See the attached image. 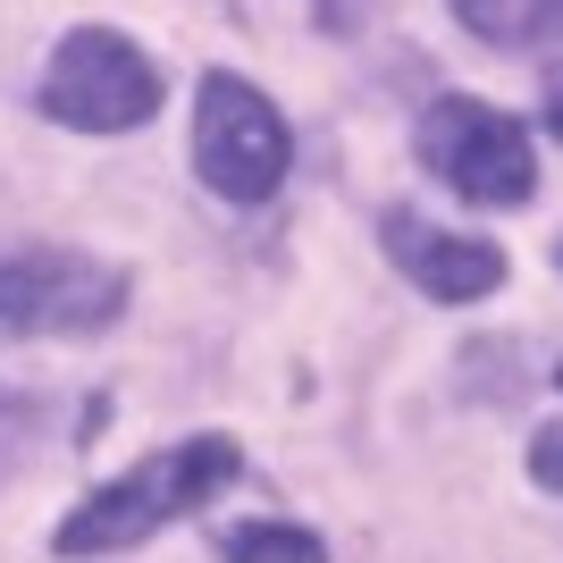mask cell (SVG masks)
<instances>
[{
  "label": "cell",
  "mask_w": 563,
  "mask_h": 563,
  "mask_svg": "<svg viewBox=\"0 0 563 563\" xmlns=\"http://www.w3.org/2000/svg\"><path fill=\"white\" fill-rule=\"evenodd\" d=\"M320 9H329V18H336V0H320Z\"/></svg>",
  "instance_id": "obj_12"
},
{
  "label": "cell",
  "mask_w": 563,
  "mask_h": 563,
  "mask_svg": "<svg viewBox=\"0 0 563 563\" xmlns=\"http://www.w3.org/2000/svg\"><path fill=\"white\" fill-rule=\"evenodd\" d=\"M421 161L438 168L463 202H479V211H514V202L539 194V152H530V135H521V118L488 110V101H471V93L429 101Z\"/></svg>",
  "instance_id": "obj_4"
},
{
  "label": "cell",
  "mask_w": 563,
  "mask_h": 563,
  "mask_svg": "<svg viewBox=\"0 0 563 563\" xmlns=\"http://www.w3.org/2000/svg\"><path fill=\"white\" fill-rule=\"evenodd\" d=\"M387 253L404 261V278L429 286V303H479L505 286V253L488 235H454V228H429L412 211H387Z\"/></svg>",
  "instance_id": "obj_6"
},
{
  "label": "cell",
  "mask_w": 563,
  "mask_h": 563,
  "mask_svg": "<svg viewBox=\"0 0 563 563\" xmlns=\"http://www.w3.org/2000/svg\"><path fill=\"white\" fill-rule=\"evenodd\" d=\"M530 479H539V488H563V429H539V438H530Z\"/></svg>",
  "instance_id": "obj_10"
},
{
  "label": "cell",
  "mask_w": 563,
  "mask_h": 563,
  "mask_svg": "<svg viewBox=\"0 0 563 563\" xmlns=\"http://www.w3.org/2000/svg\"><path fill=\"white\" fill-rule=\"evenodd\" d=\"M547 135H555V143H563V68H555V76H547Z\"/></svg>",
  "instance_id": "obj_11"
},
{
  "label": "cell",
  "mask_w": 563,
  "mask_h": 563,
  "mask_svg": "<svg viewBox=\"0 0 563 563\" xmlns=\"http://www.w3.org/2000/svg\"><path fill=\"white\" fill-rule=\"evenodd\" d=\"M555 387H563V371H555Z\"/></svg>",
  "instance_id": "obj_14"
},
{
  "label": "cell",
  "mask_w": 563,
  "mask_h": 563,
  "mask_svg": "<svg viewBox=\"0 0 563 563\" xmlns=\"http://www.w3.org/2000/svg\"><path fill=\"white\" fill-rule=\"evenodd\" d=\"M555 269H563V244H555Z\"/></svg>",
  "instance_id": "obj_13"
},
{
  "label": "cell",
  "mask_w": 563,
  "mask_h": 563,
  "mask_svg": "<svg viewBox=\"0 0 563 563\" xmlns=\"http://www.w3.org/2000/svg\"><path fill=\"white\" fill-rule=\"evenodd\" d=\"M228 563H329V547L295 521H244L228 539Z\"/></svg>",
  "instance_id": "obj_8"
},
{
  "label": "cell",
  "mask_w": 563,
  "mask_h": 563,
  "mask_svg": "<svg viewBox=\"0 0 563 563\" xmlns=\"http://www.w3.org/2000/svg\"><path fill=\"white\" fill-rule=\"evenodd\" d=\"M454 18L479 34V43H539V34H563V0H454Z\"/></svg>",
  "instance_id": "obj_7"
},
{
  "label": "cell",
  "mask_w": 563,
  "mask_h": 563,
  "mask_svg": "<svg viewBox=\"0 0 563 563\" xmlns=\"http://www.w3.org/2000/svg\"><path fill=\"white\" fill-rule=\"evenodd\" d=\"M235 463H244L235 438H186V446H168V454H143L135 471H118L110 488H93L59 530H51V555L93 563V555H126V547L161 539L168 521H186L202 496L228 488Z\"/></svg>",
  "instance_id": "obj_1"
},
{
  "label": "cell",
  "mask_w": 563,
  "mask_h": 563,
  "mask_svg": "<svg viewBox=\"0 0 563 563\" xmlns=\"http://www.w3.org/2000/svg\"><path fill=\"white\" fill-rule=\"evenodd\" d=\"M43 438H51V404L0 387V479H18V471L43 454Z\"/></svg>",
  "instance_id": "obj_9"
},
{
  "label": "cell",
  "mask_w": 563,
  "mask_h": 563,
  "mask_svg": "<svg viewBox=\"0 0 563 563\" xmlns=\"http://www.w3.org/2000/svg\"><path fill=\"white\" fill-rule=\"evenodd\" d=\"M126 311V269L68 244H0V329L9 336H85Z\"/></svg>",
  "instance_id": "obj_3"
},
{
  "label": "cell",
  "mask_w": 563,
  "mask_h": 563,
  "mask_svg": "<svg viewBox=\"0 0 563 563\" xmlns=\"http://www.w3.org/2000/svg\"><path fill=\"white\" fill-rule=\"evenodd\" d=\"M43 110L85 135H126L161 110V68L110 25H76L43 68Z\"/></svg>",
  "instance_id": "obj_5"
},
{
  "label": "cell",
  "mask_w": 563,
  "mask_h": 563,
  "mask_svg": "<svg viewBox=\"0 0 563 563\" xmlns=\"http://www.w3.org/2000/svg\"><path fill=\"white\" fill-rule=\"evenodd\" d=\"M194 168H202V186L228 194V202H269V194L286 186L295 135H286V118L269 110L261 85H244V76H228V68L202 76V101H194Z\"/></svg>",
  "instance_id": "obj_2"
}]
</instances>
